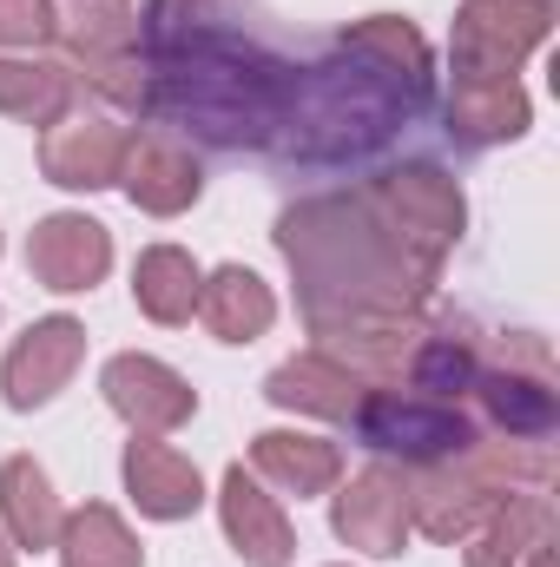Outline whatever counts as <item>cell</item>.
I'll return each instance as SVG.
<instances>
[{"mask_svg":"<svg viewBox=\"0 0 560 567\" xmlns=\"http://www.w3.org/2000/svg\"><path fill=\"white\" fill-rule=\"evenodd\" d=\"M251 475L265 488H283V495H330L343 482V449L323 442V435H303V429H265L251 435Z\"/></svg>","mask_w":560,"mask_h":567,"instance_id":"cell-21","label":"cell"},{"mask_svg":"<svg viewBox=\"0 0 560 567\" xmlns=\"http://www.w3.org/2000/svg\"><path fill=\"white\" fill-rule=\"evenodd\" d=\"M330 495H336L330 502V528H336L343 548H356L370 561H396L409 548V535H416L409 528V482H403L396 462H370L350 482H336Z\"/></svg>","mask_w":560,"mask_h":567,"instance_id":"cell-9","label":"cell"},{"mask_svg":"<svg viewBox=\"0 0 560 567\" xmlns=\"http://www.w3.org/2000/svg\"><path fill=\"white\" fill-rule=\"evenodd\" d=\"M541 542H554V502H548L541 488H515V495H501V502L481 515V528L462 542V561L468 567H521Z\"/></svg>","mask_w":560,"mask_h":567,"instance_id":"cell-20","label":"cell"},{"mask_svg":"<svg viewBox=\"0 0 560 567\" xmlns=\"http://www.w3.org/2000/svg\"><path fill=\"white\" fill-rule=\"evenodd\" d=\"M475 403L495 435H521V442H554L560 423V396H554V363L541 337H508L501 363H481L475 377Z\"/></svg>","mask_w":560,"mask_h":567,"instance_id":"cell-8","label":"cell"},{"mask_svg":"<svg viewBox=\"0 0 560 567\" xmlns=\"http://www.w3.org/2000/svg\"><path fill=\"white\" fill-rule=\"evenodd\" d=\"M218 522H225V542L238 548V561L290 567V555H297V528H290V515H283L278 495H271L245 462H231L225 482H218Z\"/></svg>","mask_w":560,"mask_h":567,"instance_id":"cell-16","label":"cell"},{"mask_svg":"<svg viewBox=\"0 0 560 567\" xmlns=\"http://www.w3.org/2000/svg\"><path fill=\"white\" fill-rule=\"evenodd\" d=\"M554 33V0H462L455 7V80H515Z\"/></svg>","mask_w":560,"mask_h":567,"instance_id":"cell-7","label":"cell"},{"mask_svg":"<svg viewBox=\"0 0 560 567\" xmlns=\"http://www.w3.org/2000/svg\"><path fill=\"white\" fill-rule=\"evenodd\" d=\"M535 126V100L521 80H455L448 93V140L468 145V152H488V145H515L528 140Z\"/></svg>","mask_w":560,"mask_h":567,"instance_id":"cell-19","label":"cell"},{"mask_svg":"<svg viewBox=\"0 0 560 567\" xmlns=\"http://www.w3.org/2000/svg\"><path fill=\"white\" fill-rule=\"evenodd\" d=\"M403 482H409V528L428 535V542H442V548L468 542V535L481 528V515L501 502V488H495V482H481L468 462L403 468Z\"/></svg>","mask_w":560,"mask_h":567,"instance_id":"cell-14","label":"cell"},{"mask_svg":"<svg viewBox=\"0 0 560 567\" xmlns=\"http://www.w3.org/2000/svg\"><path fill=\"white\" fill-rule=\"evenodd\" d=\"M0 567H20V561H13V542H7V535H0Z\"/></svg>","mask_w":560,"mask_h":567,"instance_id":"cell-30","label":"cell"},{"mask_svg":"<svg viewBox=\"0 0 560 567\" xmlns=\"http://www.w3.org/2000/svg\"><path fill=\"white\" fill-rule=\"evenodd\" d=\"M120 475H126L133 508L152 515V522H185V515L205 508V475H198V462L178 455L165 435H133Z\"/></svg>","mask_w":560,"mask_h":567,"instance_id":"cell-17","label":"cell"},{"mask_svg":"<svg viewBox=\"0 0 560 567\" xmlns=\"http://www.w3.org/2000/svg\"><path fill=\"white\" fill-rule=\"evenodd\" d=\"M120 192L139 205L145 218H178L198 205L205 192V165L198 152L172 133H133L126 140V165H120Z\"/></svg>","mask_w":560,"mask_h":567,"instance_id":"cell-15","label":"cell"},{"mask_svg":"<svg viewBox=\"0 0 560 567\" xmlns=\"http://www.w3.org/2000/svg\"><path fill=\"white\" fill-rule=\"evenodd\" d=\"M53 555H60V567H145L139 535H133V528H126V515H120V508H106V502L73 508V515L60 522Z\"/></svg>","mask_w":560,"mask_h":567,"instance_id":"cell-26","label":"cell"},{"mask_svg":"<svg viewBox=\"0 0 560 567\" xmlns=\"http://www.w3.org/2000/svg\"><path fill=\"white\" fill-rule=\"evenodd\" d=\"M278 251L297 278V310L336 363H350L370 390H396L409 377L435 278L376 225L363 192H323L278 218Z\"/></svg>","mask_w":560,"mask_h":567,"instance_id":"cell-1","label":"cell"},{"mask_svg":"<svg viewBox=\"0 0 560 567\" xmlns=\"http://www.w3.org/2000/svg\"><path fill=\"white\" fill-rule=\"evenodd\" d=\"M198 290H205V271H198L191 251H178V245H145L139 251V265H133V303L152 323H165V330L191 323L198 317Z\"/></svg>","mask_w":560,"mask_h":567,"instance_id":"cell-25","label":"cell"},{"mask_svg":"<svg viewBox=\"0 0 560 567\" xmlns=\"http://www.w3.org/2000/svg\"><path fill=\"white\" fill-rule=\"evenodd\" d=\"M152 13H178V20H198V13H211V0H152Z\"/></svg>","mask_w":560,"mask_h":567,"instance_id":"cell-28","label":"cell"},{"mask_svg":"<svg viewBox=\"0 0 560 567\" xmlns=\"http://www.w3.org/2000/svg\"><path fill=\"white\" fill-rule=\"evenodd\" d=\"M350 429L376 462H396V468L462 462L481 435V423L462 403H435V396H416V390H363Z\"/></svg>","mask_w":560,"mask_h":567,"instance_id":"cell-5","label":"cell"},{"mask_svg":"<svg viewBox=\"0 0 560 567\" xmlns=\"http://www.w3.org/2000/svg\"><path fill=\"white\" fill-rule=\"evenodd\" d=\"M363 205L376 212V225L416 258L422 271H442V258L462 245L468 225V198L442 165H390L363 185Z\"/></svg>","mask_w":560,"mask_h":567,"instance_id":"cell-6","label":"cell"},{"mask_svg":"<svg viewBox=\"0 0 560 567\" xmlns=\"http://www.w3.org/2000/svg\"><path fill=\"white\" fill-rule=\"evenodd\" d=\"M363 377L350 370V363H336L330 350H297V357H283L278 370L265 377V396L290 410V416H317V423H350L356 416V403H363Z\"/></svg>","mask_w":560,"mask_h":567,"instance_id":"cell-18","label":"cell"},{"mask_svg":"<svg viewBox=\"0 0 560 567\" xmlns=\"http://www.w3.org/2000/svg\"><path fill=\"white\" fill-rule=\"evenodd\" d=\"M27 271L40 290L80 297V290L106 284V271H113V231L86 212H53L27 231Z\"/></svg>","mask_w":560,"mask_h":567,"instance_id":"cell-13","label":"cell"},{"mask_svg":"<svg viewBox=\"0 0 560 567\" xmlns=\"http://www.w3.org/2000/svg\"><path fill=\"white\" fill-rule=\"evenodd\" d=\"M86 363V323L80 317H66V310H53V317H40V323H27L20 337H13V350H7V363H0V396H7V410H46L66 383H73V370Z\"/></svg>","mask_w":560,"mask_h":567,"instance_id":"cell-10","label":"cell"},{"mask_svg":"<svg viewBox=\"0 0 560 567\" xmlns=\"http://www.w3.org/2000/svg\"><path fill=\"white\" fill-rule=\"evenodd\" d=\"M80 106V86L60 60H33V53H0V113L20 126H53Z\"/></svg>","mask_w":560,"mask_h":567,"instance_id":"cell-24","label":"cell"},{"mask_svg":"<svg viewBox=\"0 0 560 567\" xmlns=\"http://www.w3.org/2000/svg\"><path fill=\"white\" fill-rule=\"evenodd\" d=\"M198 317L218 343H258L271 323H278V297L271 284L245 265H218L205 271V290H198Z\"/></svg>","mask_w":560,"mask_h":567,"instance_id":"cell-23","label":"cell"},{"mask_svg":"<svg viewBox=\"0 0 560 567\" xmlns=\"http://www.w3.org/2000/svg\"><path fill=\"white\" fill-rule=\"evenodd\" d=\"M521 567H560V555H554V542H541V548H535V555H528V561Z\"/></svg>","mask_w":560,"mask_h":567,"instance_id":"cell-29","label":"cell"},{"mask_svg":"<svg viewBox=\"0 0 560 567\" xmlns=\"http://www.w3.org/2000/svg\"><path fill=\"white\" fill-rule=\"evenodd\" d=\"M139 7L133 0H73L60 13V66L73 86L100 93L120 113H145V60H139Z\"/></svg>","mask_w":560,"mask_h":567,"instance_id":"cell-4","label":"cell"},{"mask_svg":"<svg viewBox=\"0 0 560 567\" xmlns=\"http://www.w3.org/2000/svg\"><path fill=\"white\" fill-rule=\"evenodd\" d=\"M139 60H145V113H172L185 120V133H205L211 145H265L283 133L290 113V86L297 73H283L271 60H258V47L205 33L198 20L178 13H139Z\"/></svg>","mask_w":560,"mask_h":567,"instance_id":"cell-2","label":"cell"},{"mask_svg":"<svg viewBox=\"0 0 560 567\" xmlns=\"http://www.w3.org/2000/svg\"><path fill=\"white\" fill-rule=\"evenodd\" d=\"M428 100V40L403 13H370L343 27L336 60L310 66L290 86L283 126H297V145L310 158H343L363 145H383L409 113Z\"/></svg>","mask_w":560,"mask_h":567,"instance_id":"cell-3","label":"cell"},{"mask_svg":"<svg viewBox=\"0 0 560 567\" xmlns=\"http://www.w3.org/2000/svg\"><path fill=\"white\" fill-rule=\"evenodd\" d=\"M60 522H66V508L53 495V475L33 455H7L0 462V528H7V542L27 548V555H46L60 542Z\"/></svg>","mask_w":560,"mask_h":567,"instance_id":"cell-22","label":"cell"},{"mask_svg":"<svg viewBox=\"0 0 560 567\" xmlns=\"http://www.w3.org/2000/svg\"><path fill=\"white\" fill-rule=\"evenodd\" d=\"M60 33L53 0H0V53H40Z\"/></svg>","mask_w":560,"mask_h":567,"instance_id":"cell-27","label":"cell"},{"mask_svg":"<svg viewBox=\"0 0 560 567\" xmlns=\"http://www.w3.org/2000/svg\"><path fill=\"white\" fill-rule=\"evenodd\" d=\"M100 396L133 435H172V429H185L198 416V390L145 350H120L100 370Z\"/></svg>","mask_w":560,"mask_h":567,"instance_id":"cell-11","label":"cell"},{"mask_svg":"<svg viewBox=\"0 0 560 567\" xmlns=\"http://www.w3.org/2000/svg\"><path fill=\"white\" fill-rule=\"evenodd\" d=\"M126 140H133V133H126L113 113L73 106L66 120H53V126L40 133V172H46V185H60V192H106V185H120Z\"/></svg>","mask_w":560,"mask_h":567,"instance_id":"cell-12","label":"cell"}]
</instances>
